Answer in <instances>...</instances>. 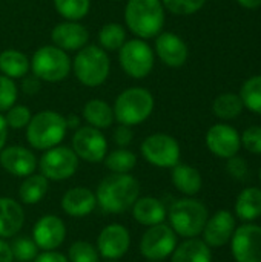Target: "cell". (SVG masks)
<instances>
[{"label":"cell","mask_w":261,"mask_h":262,"mask_svg":"<svg viewBox=\"0 0 261 262\" xmlns=\"http://www.w3.org/2000/svg\"><path fill=\"white\" fill-rule=\"evenodd\" d=\"M140 195L138 181L129 173H111L97 187V204L106 213H123Z\"/></svg>","instance_id":"obj_1"},{"label":"cell","mask_w":261,"mask_h":262,"mask_svg":"<svg viewBox=\"0 0 261 262\" xmlns=\"http://www.w3.org/2000/svg\"><path fill=\"white\" fill-rule=\"evenodd\" d=\"M125 21L138 38L157 37L165 25V6L162 0H128Z\"/></svg>","instance_id":"obj_2"},{"label":"cell","mask_w":261,"mask_h":262,"mask_svg":"<svg viewBox=\"0 0 261 262\" xmlns=\"http://www.w3.org/2000/svg\"><path fill=\"white\" fill-rule=\"evenodd\" d=\"M66 120L55 111H42L31 117L26 126L28 143L38 150L58 146L66 135Z\"/></svg>","instance_id":"obj_3"},{"label":"cell","mask_w":261,"mask_h":262,"mask_svg":"<svg viewBox=\"0 0 261 262\" xmlns=\"http://www.w3.org/2000/svg\"><path fill=\"white\" fill-rule=\"evenodd\" d=\"M72 69L82 84L97 88L106 81L111 71V61L103 48L86 45L77 51L72 61Z\"/></svg>","instance_id":"obj_4"},{"label":"cell","mask_w":261,"mask_h":262,"mask_svg":"<svg viewBox=\"0 0 261 262\" xmlns=\"http://www.w3.org/2000/svg\"><path fill=\"white\" fill-rule=\"evenodd\" d=\"M172 230L183 238H197L209 218L206 206L194 198H183L175 201L168 213Z\"/></svg>","instance_id":"obj_5"},{"label":"cell","mask_w":261,"mask_h":262,"mask_svg":"<svg viewBox=\"0 0 261 262\" xmlns=\"http://www.w3.org/2000/svg\"><path fill=\"white\" fill-rule=\"evenodd\" d=\"M154 97L145 88L125 89L114 103V117L120 124L135 126L146 121L154 111Z\"/></svg>","instance_id":"obj_6"},{"label":"cell","mask_w":261,"mask_h":262,"mask_svg":"<svg viewBox=\"0 0 261 262\" xmlns=\"http://www.w3.org/2000/svg\"><path fill=\"white\" fill-rule=\"evenodd\" d=\"M71 68L72 63L66 51L54 45H45L38 48L31 58L32 74L42 81H62L69 75Z\"/></svg>","instance_id":"obj_7"},{"label":"cell","mask_w":261,"mask_h":262,"mask_svg":"<svg viewBox=\"0 0 261 262\" xmlns=\"http://www.w3.org/2000/svg\"><path fill=\"white\" fill-rule=\"evenodd\" d=\"M154 51L143 38L126 40L118 49V63L131 78H145L154 68Z\"/></svg>","instance_id":"obj_8"},{"label":"cell","mask_w":261,"mask_h":262,"mask_svg":"<svg viewBox=\"0 0 261 262\" xmlns=\"http://www.w3.org/2000/svg\"><path fill=\"white\" fill-rule=\"evenodd\" d=\"M38 167L42 175L48 181H65L77 172L78 157L75 155L72 147L58 144L45 150L38 161Z\"/></svg>","instance_id":"obj_9"},{"label":"cell","mask_w":261,"mask_h":262,"mask_svg":"<svg viewBox=\"0 0 261 262\" xmlns=\"http://www.w3.org/2000/svg\"><path fill=\"white\" fill-rule=\"evenodd\" d=\"M143 158L155 167L172 169L180 163V144L168 134H152L142 143Z\"/></svg>","instance_id":"obj_10"},{"label":"cell","mask_w":261,"mask_h":262,"mask_svg":"<svg viewBox=\"0 0 261 262\" xmlns=\"http://www.w3.org/2000/svg\"><path fill=\"white\" fill-rule=\"evenodd\" d=\"M177 247V233L163 223L151 226L142 236L140 252L149 261H162Z\"/></svg>","instance_id":"obj_11"},{"label":"cell","mask_w":261,"mask_h":262,"mask_svg":"<svg viewBox=\"0 0 261 262\" xmlns=\"http://www.w3.org/2000/svg\"><path fill=\"white\" fill-rule=\"evenodd\" d=\"M72 150L88 163H100L108 154V141L100 129L92 126L78 127L72 137Z\"/></svg>","instance_id":"obj_12"},{"label":"cell","mask_w":261,"mask_h":262,"mask_svg":"<svg viewBox=\"0 0 261 262\" xmlns=\"http://www.w3.org/2000/svg\"><path fill=\"white\" fill-rule=\"evenodd\" d=\"M231 250L237 262H261V227L245 224L235 229Z\"/></svg>","instance_id":"obj_13"},{"label":"cell","mask_w":261,"mask_h":262,"mask_svg":"<svg viewBox=\"0 0 261 262\" xmlns=\"http://www.w3.org/2000/svg\"><path fill=\"white\" fill-rule=\"evenodd\" d=\"M131 246V235L122 224L106 226L97 238L98 255L109 261H117L123 258Z\"/></svg>","instance_id":"obj_14"},{"label":"cell","mask_w":261,"mask_h":262,"mask_svg":"<svg viewBox=\"0 0 261 262\" xmlns=\"http://www.w3.org/2000/svg\"><path fill=\"white\" fill-rule=\"evenodd\" d=\"M66 238V226L62 218L55 215L42 216L32 229V239L43 252L58 249Z\"/></svg>","instance_id":"obj_15"},{"label":"cell","mask_w":261,"mask_h":262,"mask_svg":"<svg viewBox=\"0 0 261 262\" xmlns=\"http://www.w3.org/2000/svg\"><path fill=\"white\" fill-rule=\"evenodd\" d=\"M206 146L215 157L228 160L238 154L242 137L237 129L229 124H214L206 134Z\"/></svg>","instance_id":"obj_16"},{"label":"cell","mask_w":261,"mask_h":262,"mask_svg":"<svg viewBox=\"0 0 261 262\" xmlns=\"http://www.w3.org/2000/svg\"><path fill=\"white\" fill-rule=\"evenodd\" d=\"M235 232V218L229 210H218L211 218H208L203 229V241L209 247L226 246Z\"/></svg>","instance_id":"obj_17"},{"label":"cell","mask_w":261,"mask_h":262,"mask_svg":"<svg viewBox=\"0 0 261 262\" xmlns=\"http://www.w3.org/2000/svg\"><path fill=\"white\" fill-rule=\"evenodd\" d=\"M155 54L169 68H180L186 63L189 49L185 40L174 32H160L155 37Z\"/></svg>","instance_id":"obj_18"},{"label":"cell","mask_w":261,"mask_h":262,"mask_svg":"<svg viewBox=\"0 0 261 262\" xmlns=\"http://www.w3.org/2000/svg\"><path fill=\"white\" fill-rule=\"evenodd\" d=\"M0 166L14 177H29L37 169L35 155L23 146H9L0 150Z\"/></svg>","instance_id":"obj_19"},{"label":"cell","mask_w":261,"mask_h":262,"mask_svg":"<svg viewBox=\"0 0 261 262\" xmlns=\"http://www.w3.org/2000/svg\"><path fill=\"white\" fill-rule=\"evenodd\" d=\"M51 38L54 46L63 51H78L88 45L89 32L82 23L66 20L54 26Z\"/></svg>","instance_id":"obj_20"},{"label":"cell","mask_w":261,"mask_h":262,"mask_svg":"<svg viewBox=\"0 0 261 262\" xmlns=\"http://www.w3.org/2000/svg\"><path fill=\"white\" fill-rule=\"evenodd\" d=\"M97 207L95 193L86 187H72L62 198V209L72 218L88 216Z\"/></svg>","instance_id":"obj_21"},{"label":"cell","mask_w":261,"mask_h":262,"mask_svg":"<svg viewBox=\"0 0 261 262\" xmlns=\"http://www.w3.org/2000/svg\"><path fill=\"white\" fill-rule=\"evenodd\" d=\"M25 223L23 207L12 198H0V238L15 236Z\"/></svg>","instance_id":"obj_22"},{"label":"cell","mask_w":261,"mask_h":262,"mask_svg":"<svg viewBox=\"0 0 261 262\" xmlns=\"http://www.w3.org/2000/svg\"><path fill=\"white\" fill-rule=\"evenodd\" d=\"M166 209L163 206V203L157 198L152 196H145V198H138L134 206H132V216L134 220L146 227L160 224L165 221L166 218Z\"/></svg>","instance_id":"obj_23"},{"label":"cell","mask_w":261,"mask_h":262,"mask_svg":"<svg viewBox=\"0 0 261 262\" xmlns=\"http://www.w3.org/2000/svg\"><path fill=\"white\" fill-rule=\"evenodd\" d=\"M171 178H172V184L175 186V189L186 196L197 195L203 186L200 172L189 164H180L178 163L177 166H174Z\"/></svg>","instance_id":"obj_24"},{"label":"cell","mask_w":261,"mask_h":262,"mask_svg":"<svg viewBox=\"0 0 261 262\" xmlns=\"http://www.w3.org/2000/svg\"><path fill=\"white\" fill-rule=\"evenodd\" d=\"M171 262H212L211 247L197 238H189L175 247Z\"/></svg>","instance_id":"obj_25"},{"label":"cell","mask_w":261,"mask_h":262,"mask_svg":"<svg viewBox=\"0 0 261 262\" xmlns=\"http://www.w3.org/2000/svg\"><path fill=\"white\" fill-rule=\"evenodd\" d=\"M82 115L85 121L88 123V126H92L95 129H106L115 120L114 109L105 100H100V98L89 100L83 106Z\"/></svg>","instance_id":"obj_26"},{"label":"cell","mask_w":261,"mask_h":262,"mask_svg":"<svg viewBox=\"0 0 261 262\" xmlns=\"http://www.w3.org/2000/svg\"><path fill=\"white\" fill-rule=\"evenodd\" d=\"M31 66V60L18 49H5L0 52V71L9 78H23Z\"/></svg>","instance_id":"obj_27"},{"label":"cell","mask_w":261,"mask_h":262,"mask_svg":"<svg viewBox=\"0 0 261 262\" xmlns=\"http://www.w3.org/2000/svg\"><path fill=\"white\" fill-rule=\"evenodd\" d=\"M235 213L243 221H254L261 216V189L248 187L238 196L235 203Z\"/></svg>","instance_id":"obj_28"},{"label":"cell","mask_w":261,"mask_h":262,"mask_svg":"<svg viewBox=\"0 0 261 262\" xmlns=\"http://www.w3.org/2000/svg\"><path fill=\"white\" fill-rule=\"evenodd\" d=\"M48 192V180L42 173H32L25 177L18 189L20 201L26 206H34L40 203Z\"/></svg>","instance_id":"obj_29"},{"label":"cell","mask_w":261,"mask_h":262,"mask_svg":"<svg viewBox=\"0 0 261 262\" xmlns=\"http://www.w3.org/2000/svg\"><path fill=\"white\" fill-rule=\"evenodd\" d=\"M243 109H245V106H243L240 95L232 94V92L218 95L212 103V111H214L215 117H218L222 120H234L243 112Z\"/></svg>","instance_id":"obj_30"},{"label":"cell","mask_w":261,"mask_h":262,"mask_svg":"<svg viewBox=\"0 0 261 262\" xmlns=\"http://www.w3.org/2000/svg\"><path fill=\"white\" fill-rule=\"evenodd\" d=\"M137 164V157L129 149L120 147L112 150L111 154H106L105 157V166L112 173H129Z\"/></svg>","instance_id":"obj_31"},{"label":"cell","mask_w":261,"mask_h":262,"mask_svg":"<svg viewBox=\"0 0 261 262\" xmlns=\"http://www.w3.org/2000/svg\"><path fill=\"white\" fill-rule=\"evenodd\" d=\"M126 41V31L118 23H106L98 31V43L105 51H118Z\"/></svg>","instance_id":"obj_32"},{"label":"cell","mask_w":261,"mask_h":262,"mask_svg":"<svg viewBox=\"0 0 261 262\" xmlns=\"http://www.w3.org/2000/svg\"><path fill=\"white\" fill-rule=\"evenodd\" d=\"M240 98L246 109L261 115V75H254L243 83Z\"/></svg>","instance_id":"obj_33"},{"label":"cell","mask_w":261,"mask_h":262,"mask_svg":"<svg viewBox=\"0 0 261 262\" xmlns=\"http://www.w3.org/2000/svg\"><path fill=\"white\" fill-rule=\"evenodd\" d=\"M57 12L66 20L77 21L88 15L91 0H54Z\"/></svg>","instance_id":"obj_34"},{"label":"cell","mask_w":261,"mask_h":262,"mask_svg":"<svg viewBox=\"0 0 261 262\" xmlns=\"http://www.w3.org/2000/svg\"><path fill=\"white\" fill-rule=\"evenodd\" d=\"M11 250L14 255V259L20 262L34 261L38 255V247L29 236H18L12 241Z\"/></svg>","instance_id":"obj_35"},{"label":"cell","mask_w":261,"mask_h":262,"mask_svg":"<svg viewBox=\"0 0 261 262\" xmlns=\"http://www.w3.org/2000/svg\"><path fill=\"white\" fill-rule=\"evenodd\" d=\"M98 250L86 241H75L68 250L69 262H98Z\"/></svg>","instance_id":"obj_36"},{"label":"cell","mask_w":261,"mask_h":262,"mask_svg":"<svg viewBox=\"0 0 261 262\" xmlns=\"http://www.w3.org/2000/svg\"><path fill=\"white\" fill-rule=\"evenodd\" d=\"M165 9L172 12L174 15H191L198 12L206 0H162Z\"/></svg>","instance_id":"obj_37"},{"label":"cell","mask_w":261,"mask_h":262,"mask_svg":"<svg viewBox=\"0 0 261 262\" xmlns=\"http://www.w3.org/2000/svg\"><path fill=\"white\" fill-rule=\"evenodd\" d=\"M18 89L12 78L0 75V114L11 109L17 101Z\"/></svg>","instance_id":"obj_38"},{"label":"cell","mask_w":261,"mask_h":262,"mask_svg":"<svg viewBox=\"0 0 261 262\" xmlns=\"http://www.w3.org/2000/svg\"><path fill=\"white\" fill-rule=\"evenodd\" d=\"M31 111L29 107L26 106H12L11 109L6 111V115H5V120H6V124L8 127L11 129H23L28 126V123L31 121Z\"/></svg>","instance_id":"obj_39"},{"label":"cell","mask_w":261,"mask_h":262,"mask_svg":"<svg viewBox=\"0 0 261 262\" xmlns=\"http://www.w3.org/2000/svg\"><path fill=\"white\" fill-rule=\"evenodd\" d=\"M243 147L255 155H261V126H251L242 135Z\"/></svg>","instance_id":"obj_40"},{"label":"cell","mask_w":261,"mask_h":262,"mask_svg":"<svg viewBox=\"0 0 261 262\" xmlns=\"http://www.w3.org/2000/svg\"><path fill=\"white\" fill-rule=\"evenodd\" d=\"M226 170L237 181H246L249 177V166H248L246 160L242 157H237V155L228 158Z\"/></svg>","instance_id":"obj_41"},{"label":"cell","mask_w":261,"mask_h":262,"mask_svg":"<svg viewBox=\"0 0 261 262\" xmlns=\"http://www.w3.org/2000/svg\"><path fill=\"white\" fill-rule=\"evenodd\" d=\"M134 138V132L131 129V126H125V124H118L114 130V141L117 146L120 147H126L132 143Z\"/></svg>","instance_id":"obj_42"},{"label":"cell","mask_w":261,"mask_h":262,"mask_svg":"<svg viewBox=\"0 0 261 262\" xmlns=\"http://www.w3.org/2000/svg\"><path fill=\"white\" fill-rule=\"evenodd\" d=\"M40 88H42V83H40V80L35 75L26 77L22 81V91L26 95H35L40 91Z\"/></svg>","instance_id":"obj_43"},{"label":"cell","mask_w":261,"mask_h":262,"mask_svg":"<svg viewBox=\"0 0 261 262\" xmlns=\"http://www.w3.org/2000/svg\"><path fill=\"white\" fill-rule=\"evenodd\" d=\"M34 262H69L66 256H63L58 252H43L40 255H37V258L34 259Z\"/></svg>","instance_id":"obj_44"},{"label":"cell","mask_w":261,"mask_h":262,"mask_svg":"<svg viewBox=\"0 0 261 262\" xmlns=\"http://www.w3.org/2000/svg\"><path fill=\"white\" fill-rule=\"evenodd\" d=\"M0 262H14L11 244H8L3 238H0Z\"/></svg>","instance_id":"obj_45"},{"label":"cell","mask_w":261,"mask_h":262,"mask_svg":"<svg viewBox=\"0 0 261 262\" xmlns=\"http://www.w3.org/2000/svg\"><path fill=\"white\" fill-rule=\"evenodd\" d=\"M6 138H8V124H6L5 117L0 114V150L5 147Z\"/></svg>","instance_id":"obj_46"},{"label":"cell","mask_w":261,"mask_h":262,"mask_svg":"<svg viewBox=\"0 0 261 262\" xmlns=\"http://www.w3.org/2000/svg\"><path fill=\"white\" fill-rule=\"evenodd\" d=\"M237 3L248 9H255V8L261 6V0H237Z\"/></svg>","instance_id":"obj_47"},{"label":"cell","mask_w":261,"mask_h":262,"mask_svg":"<svg viewBox=\"0 0 261 262\" xmlns=\"http://www.w3.org/2000/svg\"><path fill=\"white\" fill-rule=\"evenodd\" d=\"M65 120H66V127H68V129L78 127V124H80V118H78V117H75V115L65 117Z\"/></svg>","instance_id":"obj_48"},{"label":"cell","mask_w":261,"mask_h":262,"mask_svg":"<svg viewBox=\"0 0 261 262\" xmlns=\"http://www.w3.org/2000/svg\"><path fill=\"white\" fill-rule=\"evenodd\" d=\"M260 181H261V167H260Z\"/></svg>","instance_id":"obj_49"},{"label":"cell","mask_w":261,"mask_h":262,"mask_svg":"<svg viewBox=\"0 0 261 262\" xmlns=\"http://www.w3.org/2000/svg\"><path fill=\"white\" fill-rule=\"evenodd\" d=\"M108 262H117V261H108Z\"/></svg>","instance_id":"obj_50"},{"label":"cell","mask_w":261,"mask_h":262,"mask_svg":"<svg viewBox=\"0 0 261 262\" xmlns=\"http://www.w3.org/2000/svg\"><path fill=\"white\" fill-rule=\"evenodd\" d=\"M151 262H158V261H151Z\"/></svg>","instance_id":"obj_51"}]
</instances>
